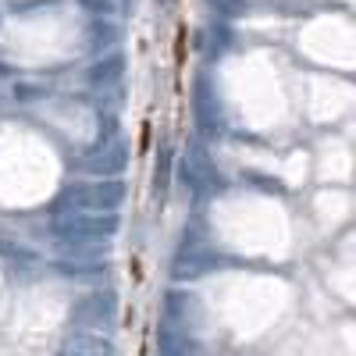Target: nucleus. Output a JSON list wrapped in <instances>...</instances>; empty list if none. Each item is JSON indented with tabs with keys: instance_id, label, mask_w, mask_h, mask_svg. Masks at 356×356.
Returning a JSON list of instances; mask_svg holds the SVG:
<instances>
[{
	"instance_id": "1",
	"label": "nucleus",
	"mask_w": 356,
	"mask_h": 356,
	"mask_svg": "<svg viewBox=\"0 0 356 356\" xmlns=\"http://www.w3.org/2000/svg\"><path fill=\"white\" fill-rule=\"evenodd\" d=\"M57 356H114V346L107 339H97V335H75L61 346Z\"/></svg>"
}]
</instances>
